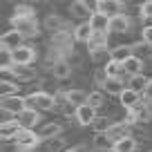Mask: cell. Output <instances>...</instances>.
<instances>
[{
	"label": "cell",
	"mask_w": 152,
	"mask_h": 152,
	"mask_svg": "<svg viewBox=\"0 0 152 152\" xmlns=\"http://www.w3.org/2000/svg\"><path fill=\"white\" fill-rule=\"evenodd\" d=\"M27 99V107L36 110V112H49V110L56 107V101H54V94H49V92H31V94L25 96Z\"/></svg>",
	"instance_id": "6da1fadb"
},
{
	"label": "cell",
	"mask_w": 152,
	"mask_h": 152,
	"mask_svg": "<svg viewBox=\"0 0 152 152\" xmlns=\"http://www.w3.org/2000/svg\"><path fill=\"white\" fill-rule=\"evenodd\" d=\"M16 145H18L20 152H36L38 145L43 143V139L38 137V132H34V130H20V134L16 137Z\"/></svg>",
	"instance_id": "7a4b0ae2"
},
{
	"label": "cell",
	"mask_w": 152,
	"mask_h": 152,
	"mask_svg": "<svg viewBox=\"0 0 152 152\" xmlns=\"http://www.w3.org/2000/svg\"><path fill=\"white\" fill-rule=\"evenodd\" d=\"M11 27H14L23 38H36L38 34H40V27H38V20H36V18L11 20Z\"/></svg>",
	"instance_id": "3957f363"
},
{
	"label": "cell",
	"mask_w": 152,
	"mask_h": 152,
	"mask_svg": "<svg viewBox=\"0 0 152 152\" xmlns=\"http://www.w3.org/2000/svg\"><path fill=\"white\" fill-rule=\"evenodd\" d=\"M123 2L121 0H99L94 5V11H99V14H103V16H107L110 20L112 18H116V16H121L123 14Z\"/></svg>",
	"instance_id": "277c9868"
},
{
	"label": "cell",
	"mask_w": 152,
	"mask_h": 152,
	"mask_svg": "<svg viewBox=\"0 0 152 152\" xmlns=\"http://www.w3.org/2000/svg\"><path fill=\"white\" fill-rule=\"evenodd\" d=\"M23 40L25 38L20 36L16 29H9V31H5L2 36H0V52H16L18 47H23Z\"/></svg>",
	"instance_id": "5b68a950"
},
{
	"label": "cell",
	"mask_w": 152,
	"mask_h": 152,
	"mask_svg": "<svg viewBox=\"0 0 152 152\" xmlns=\"http://www.w3.org/2000/svg\"><path fill=\"white\" fill-rule=\"evenodd\" d=\"M0 110L2 112H11L14 116L23 114L27 110V99L25 96H9V99H0Z\"/></svg>",
	"instance_id": "8992f818"
},
{
	"label": "cell",
	"mask_w": 152,
	"mask_h": 152,
	"mask_svg": "<svg viewBox=\"0 0 152 152\" xmlns=\"http://www.w3.org/2000/svg\"><path fill=\"white\" fill-rule=\"evenodd\" d=\"M14 54V65H23V67H31V63L36 61V49L31 47V45H23V47H18Z\"/></svg>",
	"instance_id": "52a82bcc"
},
{
	"label": "cell",
	"mask_w": 152,
	"mask_h": 152,
	"mask_svg": "<svg viewBox=\"0 0 152 152\" xmlns=\"http://www.w3.org/2000/svg\"><path fill=\"white\" fill-rule=\"evenodd\" d=\"M99 119V114L92 105H81V107H76V121L78 125H94V121Z\"/></svg>",
	"instance_id": "ba28073f"
},
{
	"label": "cell",
	"mask_w": 152,
	"mask_h": 152,
	"mask_svg": "<svg viewBox=\"0 0 152 152\" xmlns=\"http://www.w3.org/2000/svg\"><path fill=\"white\" fill-rule=\"evenodd\" d=\"M107 137L112 139L114 143H119V141H123V139L132 137V128H130L128 123H123V121H114V125L110 128Z\"/></svg>",
	"instance_id": "9c48e42d"
},
{
	"label": "cell",
	"mask_w": 152,
	"mask_h": 152,
	"mask_svg": "<svg viewBox=\"0 0 152 152\" xmlns=\"http://www.w3.org/2000/svg\"><path fill=\"white\" fill-rule=\"evenodd\" d=\"M16 121L20 123V128H23V130H34V128L38 125V121H40V114H38L36 110L27 107L23 114H18V116H16Z\"/></svg>",
	"instance_id": "30bf717a"
},
{
	"label": "cell",
	"mask_w": 152,
	"mask_h": 152,
	"mask_svg": "<svg viewBox=\"0 0 152 152\" xmlns=\"http://www.w3.org/2000/svg\"><path fill=\"white\" fill-rule=\"evenodd\" d=\"M72 36H74V40H78V43H90L92 36H94V29H92V25L85 20V23H78L72 29Z\"/></svg>",
	"instance_id": "8fae6325"
},
{
	"label": "cell",
	"mask_w": 152,
	"mask_h": 152,
	"mask_svg": "<svg viewBox=\"0 0 152 152\" xmlns=\"http://www.w3.org/2000/svg\"><path fill=\"white\" fill-rule=\"evenodd\" d=\"M132 56H134L132 45H116V47L110 49V58H112V61H116V63H121V65H123L125 61H130Z\"/></svg>",
	"instance_id": "7c38bea8"
},
{
	"label": "cell",
	"mask_w": 152,
	"mask_h": 152,
	"mask_svg": "<svg viewBox=\"0 0 152 152\" xmlns=\"http://www.w3.org/2000/svg\"><path fill=\"white\" fill-rule=\"evenodd\" d=\"M130 27H132V20H130L128 14H121L110 20V34H125L130 31Z\"/></svg>",
	"instance_id": "4fadbf2b"
},
{
	"label": "cell",
	"mask_w": 152,
	"mask_h": 152,
	"mask_svg": "<svg viewBox=\"0 0 152 152\" xmlns=\"http://www.w3.org/2000/svg\"><path fill=\"white\" fill-rule=\"evenodd\" d=\"M143 67H145V63H143V58H139V56H132L130 61H125L123 63V72L128 76H143Z\"/></svg>",
	"instance_id": "5bb4252c"
},
{
	"label": "cell",
	"mask_w": 152,
	"mask_h": 152,
	"mask_svg": "<svg viewBox=\"0 0 152 152\" xmlns=\"http://www.w3.org/2000/svg\"><path fill=\"white\" fill-rule=\"evenodd\" d=\"M43 27H45V29H49L52 34H58V31H67V23L61 18V16H56V14H49L47 18L43 20Z\"/></svg>",
	"instance_id": "9a60e30c"
},
{
	"label": "cell",
	"mask_w": 152,
	"mask_h": 152,
	"mask_svg": "<svg viewBox=\"0 0 152 152\" xmlns=\"http://www.w3.org/2000/svg\"><path fill=\"white\" fill-rule=\"evenodd\" d=\"M9 74L14 76L16 83H20V85H23V83H29V81H34V78H36V72H34L31 67H23V65H16L14 69L9 72Z\"/></svg>",
	"instance_id": "2e32d148"
},
{
	"label": "cell",
	"mask_w": 152,
	"mask_h": 152,
	"mask_svg": "<svg viewBox=\"0 0 152 152\" xmlns=\"http://www.w3.org/2000/svg\"><path fill=\"white\" fill-rule=\"evenodd\" d=\"M87 23L92 25V29H94V31H99V34H110V18H107V16H103V14H99V11H94V14H92V18L87 20Z\"/></svg>",
	"instance_id": "e0dca14e"
},
{
	"label": "cell",
	"mask_w": 152,
	"mask_h": 152,
	"mask_svg": "<svg viewBox=\"0 0 152 152\" xmlns=\"http://www.w3.org/2000/svg\"><path fill=\"white\" fill-rule=\"evenodd\" d=\"M20 123L18 121H11V123H5V125H0V139L2 141H16V137L20 134Z\"/></svg>",
	"instance_id": "ac0fdd59"
},
{
	"label": "cell",
	"mask_w": 152,
	"mask_h": 152,
	"mask_svg": "<svg viewBox=\"0 0 152 152\" xmlns=\"http://www.w3.org/2000/svg\"><path fill=\"white\" fill-rule=\"evenodd\" d=\"M69 11H72V16H76V18H87V20H90L92 14H94L92 7H90V2H85V0H76V2H72Z\"/></svg>",
	"instance_id": "d6986e66"
},
{
	"label": "cell",
	"mask_w": 152,
	"mask_h": 152,
	"mask_svg": "<svg viewBox=\"0 0 152 152\" xmlns=\"http://www.w3.org/2000/svg\"><path fill=\"white\" fill-rule=\"evenodd\" d=\"M119 101H121V107H125V112H128V110L137 107V105L141 103L143 99H141V94H137L134 90H130V87H128V90H125L123 94L119 96Z\"/></svg>",
	"instance_id": "ffe728a7"
},
{
	"label": "cell",
	"mask_w": 152,
	"mask_h": 152,
	"mask_svg": "<svg viewBox=\"0 0 152 152\" xmlns=\"http://www.w3.org/2000/svg\"><path fill=\"white\" fill-rule=\"evenodd\" d=\"M128 87H130V85L119 76V78H107V83H105L103 90L107 92V94H112V96H121L125 90H128Z\"/></svg>",
	"instance_id": "44dd1931"
},
{
	"label": "cell",
	"mask_w": 152,
	"mask_h": 152,
	"mask_svg": "<svg viewBox=\"0 0 152 152\" xmlns=\"http://www.w3.org/2000/svg\"><path fill=\"white\" fill-rule=\"evenodd\" d=\"M38 152H65V139L56 137V139H47L38 145Z\"/></svg>",
	"instance_id": "7402d4cb"
},
{
	"label": "cell",
	"mask_w": 152,
	"mask_h": 152,
	"mask_svg": "<svg viewBox=\"0 0 152 152\" xmlns=\"http://www.w3.org/2000/svg\"><path fill=\"white\" fill-rule=\"evenodd\" d=\"M63 134V125L61 123H45L43 128L38 130V137L43 139V141H47V139H56Z\"/></svg>",
	"instance_id": "603a6c76"
},
{
	"label": "cell",
	"mask_w": 152,
	"mask_h": 152,
	"mask_svg": "<svg viewBox=\"0 0 152 152\" xmlns=\"http://www.w3.org/2000/svg\"><path fill=\"white\" fill-rule=\"evenodd\" d=\"M18 92H20V83L9 81V78H2V81H0V99L18 96Z\"/></svg>",
	"instance_id": "cb8c5ba5"
},
{
	"label": "cell",
	"mask_w": 152,
	"mask_h": 152,
	"mask_svg": "<svg viewBox=\"0 0 152 152\" xmlns=\"http://www.w3.org/2000/svg\"><path fill=\"white\" fill-rule=\"evenodd\" d=\"M107 38H110V34H99V31H94L92 40L87 43V49H90V54L101 52V49H107Z\"/></svg>",
	"instance_id": "d4e9b609"
},
{
	"label": "cell",
	"mask_w": 152,
	"mask_h": 152,
	"mask_svg": "<svg viewBox=\"0 0 152 152\" xmlns=\"http://www.w3.org/2000/svg\"><path fill=\"white\" fill-rule=\"evenodd\" d=\"M92 145H94V150H99V152H112V148H114V141L107 137V134H94V139H92Z\"/></svg>",
	"instance_id": "484cf974"
},
{
	"label": "cell",
	"mask_w": 152,
	"mask_h": 152,
	"mask_svg": "<svg viewBox=\"0 0 152 152\" xmlns=\"http://www.w3.org/2000/svg\"><path fill=\"white\" fill-rule=\"evenodd\" d=\"M25 18H36L34 7L31 5H16L14 14H11V20H25Z\"/></svg>",
	"instance_id": "4316f807"
},
{
	"label": "cell",
	"mask_w": 152,
	"mask_h": 152,
	"mask_svg": "<svg viewBox=\"0 0 152 152\" xmlns=\"http://www.w3.org/2000/svg\"><path fill=\"white\" fill-rule=\"evenodd\" d=\"M67 99H69V103L74 105V107H81V105L87 103L90 94H87L85 90H67Z\"/></svg>",
	"instance_id": "83f0119b"
},
{
	"label": "cell",
	"mask_w": 152,
	"mask_h": 152,
	"mask_svg": "<svg viewBox=\"0 0 152 152\" xmlns=\"http://www.w3.org/2000/svg\"><path fill=\"white\" fill-rule=\"evenodd\" d=\"M112 152H137V139H134V137H128V139H123V141L114 143Z\"/></svg>",
	"instance_id": "f1b7e54d"
},
{
	"label": "cell",
	"mask_w": 152,
	"mask_h": 152,
	"mask_svg": "<svg viewBox=\"0 0 152 152\" xmlns=\"http://www.w3.org/2000/svg\"><path fill=\"white\" fill-rule=\"evenodd\" d=\"M52 76L54 78H69L72 76V65L67 61H61L58 65L52 67Z\"/></svg>",
	"instance_id": "f546056e"
},
{
	"label": "cell",
	"mask_w": 152,
	"mask_h": 152,
	"mask_svg": "<svg viewBox=\"0 0 152 152\" xmlns=\"http://www.w3.org/2000/svg\"><path fill=\"white\" fill-rule=\"evenodd\" d=\"M114 125V121L112 119H107V116H99V119L94 121V134H107L110 132V128Z\"/></svg>",
	"instance_id": "4dcf8cb0"
},
{
	"label": "cell",
	"mask_w": 152,
	"mask_h": 152,
	"mask_svg": "<svg viewBox=\"0 0 152 152\" xmlns=\"http://www.w3.org/2000/svg\"><path fill=\"white\" fill-rule=\"evenodd\" d=\"M148 83H150V78H145V76H134L130 81V90H134L137 94H145Z\"/></svg>",
	"instance_id": "1f68e13d"
},
{
	"label": "cell",
	"mask_w": 152,
	"mask_h": 152,
	"mask_svg": "<svg viewBox=\"0 0 152 152\" xmlns=\"http://www.w3.org/2000/svg\"><path fill=\"white\" fill-rule=\"evenodd\" d=\"M103 69H105V74H107L110 78H119V76L123 74V65H121V63H116V61H107Z\"/></svg>",
	"instance_id": "d6a6232c"
},
{
	"label": "cell",
	"mask_w": 152,
	"mask_h": 152,
	"mask_svg": "<svg viewBox=\"0 0 152 152\" xmlns=\"http://www.w3.org/2000/svg\"><path fill=\"white\" fill-rule=\"evenodd\" d=\"M87 105H92L94 110L103 107V105H105V94H103L101 90H94V92H90V99H87Z\"/></svg>",
	"instance_id": "836d02e7"
},
{
	"label": "cell",
	"mask_w": 152,
	"mask_h": 152,
	"mask_svg": "<svg viewBox=\"0 0 152 152\" xmlns=\"http://www.w3.org/2000/svg\"><path fill=\"white\" fill-rule=\"evenodd\" d=\"M139 16H141V20H152V0L141 2V7H139Z\"/></svg>",
	"instance_id": "e575fe53"
},
{
	"label": "cell",
	"mask_w": 152,
	"mask_h": 152,
	"mask_svg": "<svg viewBox=\"0 0 152 152\" xmlns=\"http://www.w3.org/2000/svg\"><path fill=\"white\" fill-rule=\"evenodd\" d=\"M107 78H110V76L105 74V69H103V67H101V69H96V72H94V83H96V85L105 87V83H107Z\"/></svg>",
	"instance_id": "d590c367"
},
{
	"label": "cell",
	"mask_w": 152,
	"mask_h": 152,
	"mask_svg": "<svg viewBox=\"0 0 152 152\" xmlns=\"http://www.w3.org/2000/svg\"><path fill=\"white\" fill-rule=\"evenodd\" d=\"M141 40L148 47H152V25H145V27L141 29Z\"/></svg>",
	"instance_id": "8d00e7d4"
},
{
	"label": "cell",
	"mask_w": 152,
	"mask_h": 152,
	"mask_svg": "<svg viewBox=\"0 0 152 152\" xmlns=\"http://www.w3.org/2000/svg\"><path fill=\"white\" fill-rule=\"evenodd\" d=\"M92 56V61H103V58H107V61H112V58H110V54H107V49H101V52H94V54H90Z\"/></svg>",
	"instance_id": "74e56055"
},
{
	"label": "cell",
	"mask_w": 152,
	"mask_h": 152,
	"mask_svg": "<svg viewBox=\"0 0 152 152\" xmlns=\"http://www.w3.org/2000/svg\"><path fill=\"white\" fill-rule=\"evenodd\" d=\"M61 112L65 114L67 119H72V116H74V119H76V107H74V105H72V103H67L65 107H61Z\"/></svg>",
	"instance_id": "f35d334b"
},
{
	"label": "cell",
	"mask_w": 152,
	"mask_h": 152,
	"mask_svg": "<svg viewBox=\"0 0 152 152\" xmlns=\"http://www.w3.org/2000/svg\"><path fill=\"white\" fill-rule=\"evenodd\" d=\"M143 99H145L148 103H152V78H150V83H148V90H145V94H143Z\"/></svg>",
	"instance_id": "ab89813d"
},
{
	"label": "cell",
	"mask_w": 152,
	"mask_h": 152,
	"mask_svg": "<svg viewBox=\"0 0 152 152\" xmlns=\"http://www.w3.org/2000/svg\"><path fill=\"white\" fill-rule=\"evenodd\" d=\"M2 152H20V150H18V145H16V143H11V145H9V143H5Z\"/></svg>",
	"instance_id": "60d3db41"
},
{
	"label": "cell",
	"mask_w": 152,
	"mask_h": 152,
	"mask_svg": "<svg viewBox=\"0 0 152 152\" xmlns=\"http://www.w3.org/2000/svg\"><path fill=\"white\" fill-rule=\"evenodd\" d=\"M65 152H78V150H76V148H67Z\"/></svg>",
	"instance_id": "b9f144b4"
},
{
	"label": "cell",
	"mask_w": 152,
	"mask_h": 152,
	"mask_svg": "<svg viewBox=\"0 0 152 152\" xmlns=\"http://www.w3.org/2000/svg\"><path fill=\"white\" fill-rule=\"evenodd\" d=\"M36 152H38V150H36Z\"/></svg>",
	"instance_id": "7bdbcfd3"
},
{
	"label": "cell",
	"mask_w": 152,
	"mask_h": 152,
	"mask_svg": "<svg viewBox=\"0 0 152 152\" xmlns=\"http://www.w3.org/2000/svg\"><path fill=\"white\" fill-rule=\"evenodd\" d=\"M150 152H152V150H150Z\"/></svg>",
	"instance_id": "ee69618b"
}]
</instances>
